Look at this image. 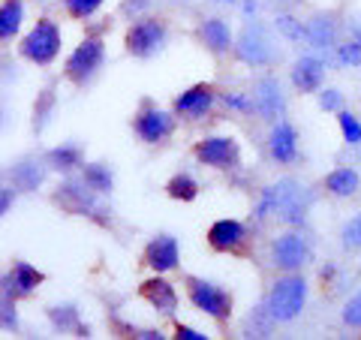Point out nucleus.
<instances>
[{
    "label": "nucleus",
    "instance_id": "1",
    "mask_svg": "<svg viewBox=\"0 0 361 340\" xmlns=\"http://www.w3.org/2000/svg\"><path fill=\"white\" fill-rule=\"evenodd\" d=\"M304 301H307V283H304V277L286 274V277L274 280L265 308L271 310V316H274L277 322H289L304 310Z\"/></svg>",
    "mask_w": 361,
    "mask_h": 340
},
{
    "label": "nucleus",
    "instance_id": "2",
    "mask_svg": "<svg viewBox=\"0 0 361 340\" xmlns=\"http://www.w3.org/2000/svg\"><path fill=\"white\" fill-rule=\"evenodd\" d=\"M54 202H58L61 208H66L70 214H82V217H94L99 223H106V208L99 205V199H97V190L94 187H87V181H63V184L58 187V193H54Z\"/></svg>",
    "mask_w": 361,
    "mask_h": 340
},
{
    "label": "nucleus",
    "instance_id": "3",
    "mask_svg": "<svg viewBox=\"0 0 361 340\" xmlns=\"http://www.w3.org/2000/svg\"><path fill=\"white\" fill-rule=\"evenodd\" d=\"M21 54H25L27 61L39 63V66L51 63L61 54V30H58V25H54L51 18H39L37 25H33V30L25 37V42H21Z\"/></svg>",
    "mask_w": 361,
    "mask_h": 340
},
{
    "label": "nucleus",
    "instance_id": "4",
    "mask_svg": "<svg viewBox=\"0 0 361 340\" xmlns=\"http://www.w3.org/2000/svg\"><path fill=\"white\" fill-rule=\"evenodd\" d=\"M235 54H238V61L250 63V66H268L271 61L277 58L274 42H271L268 30L262 25H253V21L241 30L238 42H235Z\"/></svg>",
    "mask_w": 361,
    "mask_h": 340
},
{
    "label": "nucleus",
    "instance_id": "5",
    "mask_svg": "<svg viewBox=\"0 0 361 340\" xmlns=\"http://www.w3.org/2000/svg\"><path fill=\"white\" fill-rule=\"evenodd\" d=\"M166 45V25L160 18H142L127 30V51L133 58H154Z\"/></svg>",
    "mask_w": 361,
    "mask_h": 340
},
{
    "label": "nucleus",
    "instance_id": "6",
    "mask_svg": "<svg viewBox=\"0 0 361 340\" xmlns=\"http://www.w3.org/2000/svg\"><path fill=\"white\" fill-rule=\"evenodd\" d=\"M190 301L196 308L211 316V320H229L232 316V296L226 289H220L217 283H208V280H190Z\"/></svg>",
    "mask_w": 361,
    "mask_h": 340
},
{
    "label": "nucleus",
    "instance_id": "7",
    "mask_svg": "<svg viewBox=\"0 0 361 340\" xmlns=\"http://www.w3.org/2000/svg\"><path fill=\"white\" fill-rule=\"evenodd\" d=\"M103 58H106L103 40H97V37L82 40V45H75V51L70 54V61H66V78L75 85H85L87 78L99 70Z\"/></svg>",
    "mask_w": 361,
    "mask_h": 340
},
{
    "label": "nucleus",
    "instance_id": "8",
    "mask_svg": "<svg viewBox=\"0 0 361 340\" xmlns=\"http://www.w3.org/2000/svg\"><path fill=\"white\" fill-rule=\"evenodd\" d=\"M271 262L283 271H298L310 262V244L301 232H283L271 244Z\"/></svg>",
    "mask_w": 361,
    "mask_h": 340
},
{
    "label": "nucleus",
    "instance_id": "9",
    "mask_svg": "<svg viewBox=\"0 0 361 340\" xmlns=\"http://www.w3.org/2000/svg\"><path fill=\"white\" fill-rule=\"evenodd\" d=\"M253 111H259L265 121H277L283 118L286 111V97H283V87H280V82L274 75H265L259 78V82L253 85Z\"/></svg>",
    "mask_w": 361,
    "mask_h": 340
},
{
    "label": "nucleus",
    "instance_id": "10",
    "mask_svg": "<svg viewBox=\"0 0 361 340\" xmlns=\"http://www.w3.org/2000/svg\"><path fill=\"white\" fill-rule=\"evenodd\" d=\"M196 160L214 169H232L238 166V142L229 135H211L196 145Z\"/></svg>",
    "mask_w": 361,
    "mask_h": 340
},
{
    "label": "nucleus",
    "instance_id": "11",
    "mask_svg": "<svg viewBox=\"0 0 361 340\" xmlns=\"http://www.w3.org/2000/svg\"><path fill=\"white\" fill-rule=\"evenodd\" d=\"M42 283V274L27 262H16L6 274H0V292L9 298H25Z\"/></svg>",
    "mask_w": 361,
    "mask_h": 340
},
{
    "label": "nucleus",
    "instance_id": "12",
    "mask_svg": "<svg viewBox=\"0 0 361 340\" xmlns=\"http://www.w3.org/2000/svg\"><path fill=\"white\" fill-rule=\"evenodd\" d=\"M135 133H139L148 145H160L175 133V118L169 115V111H160V109H145L142 115L135 118Z\"/></svg>",
    "mask_w": 361,
    "mask_h": 340
},
{
    "label": "nucleus",
    "instance_id": "13",
    "mask_svg": "<svg viewBox=\"0 0 361 340\" xmlns=\"http://www.w3.org/2000/svg\"><path fill=\"white\" fill-rule=\"evenodd\" d=\"M304 187L298 184L295 178H283V181H277V184H271L262 190V202H259V208H256V217H268V214H280L292 199L298 196Z\"/></svg>",
    "mask_w": 361,
    "mask_h": 340
},
{
    "label": "nucleus",
    "instance_id": "14",
    "mask_svg": "<svg viewBox=\"0 0 361 340\" xmlns=\"http://www.w3.org/2000/svg\"><path fill=\"white\" fill-rule=\"evenodd\" d=\"M247 241V232L238 220H217L208 229V244L217 253H238Z\"/></svg>",
    "mask_w": 361,
    "mask_h": 340
},
{
    "label": "nucleus",
    "instance_id": "15",
    "mask_svg": "<svg viewBox=\"0 0 361 340\" xmlns=\"http://www.w3.org/2000/svg\"><path fill=\"white\" fill-rule=\"evenodd\" d=\"M139 292H142V298L148 301L154 310H160L163 316H172V313L178 310V292H175L172 283L163 280V277H151V280H145Z\"/></svg>",
    "mask_w": 361,
    "mask_h": 340
},
{
    "label": "nucleus",
    "instance_id": "16",
    "mask_svg": "<svg viewBox=\"0 0 361 340\" xmlns=\"http://www.w3.org/2000/svg\"><path fill=\"white\" fill-rule=\"evenodd\" d=\"M268 148H271V157L277 163H292L298 157V135H295V127L289 121H277L274 130L268 135Z\"/></svg>",
    "mask_w": 361,
    "mask_h": 340
},
{
    "label": "nucleus",
    "instance_id": "17",
    "mask_svg": "<svg viewBox=\"0 0 361 340\" xmlns=\"http://www.w3.org/2000/svg\"><path fill=\"white\" fill-rule=\"evenodd\" d=\"M178 241L172 235H160V238H154V241L148 244V250H145V262H148L157 274H163V271H172L178 268Z\"/></svg>",
    "mask_w": 361,
    "mask_h": 340
},
{
    "label": "nucleus",
    "instance_id": "18",
    "mask_svg": "<svg viewBox=\"0 0 361 340\" xmlns=\"http://www.w3.org/2000/svg\"><path fill=\"white\" fill-rule=\"evenodd\" d=\"M214 106V90L208 85H196V87H190L187 94H180L175 99V111L178 115H184V118H202L205 111Z\"/></svg>",
    "mask_w": 361,
    "mask_h": 340
},
{
    "label": "nucleus",
    "instance_id": "19",
    "mask_svg": "<svg viewBox=\"0 0 361 340\" xmlns=\"http://www.w3.org/2000/svg\"><path fill=\"white\" fill-rule=\"evenodd\" d=\"M334 42H337V16L316 13L307 21V45H313V49H331Z\"/></svg>",
    "mask_w": 361,
    "mask_h": 340
},
{
    "label": "nucleus",
    "instance_id": "20",
    "mask_svg": "<svg viewBox=\"0 0 361 340\" xmlns=\"http://www.w3.org/2000/svg\"><path fill=\"white\" fill-rule=\"evenodd\" d=\"M325 78V63L319 58H301L292 70V85H295L301 94H313V90L322 87Z\"/></svg>",
    "mask_w": 361,
    "mask_h": 340
},
{
    "label": "nucleus",
    "instance_id": "21",
    "mask_svg": "<svg viewBox=\"0 0 361 340\" xmlns=\"http://www.w3.org/2000/svg\"><path fill=\"white\" fill-rule=\"evenodd\" d=\"M199 37L214 54H226L232 49V30L223 18H205L199 28Z\"/></svg>",
    "mask_w": 361,
    "mask_h": 340
},
{
    "label": "nucleus",
    "instance_id": "22",
    "mask_svg": "<svg viewBox=\"0 0 361 340\" xmlns=\"http://www.w3.org/2000/svg\"><path fill=\"white\" fill-rule=\"evenodd\" d=\"M45 175H49V169H45L39 160H21L18 166H13V172H9V178H13V187L25 190V193H33L37 187H42Z\"/></svg>",
    "mask_w": 361,
    "mask_h": 340
},
{
    "label": "nucleus",
    "instance_id": "23",
    "mask_svg": "<svg viewBox=\"0 0 361 340\" xmlns=\"http://www.w3.org/2000/svg\"><path fill=\"white\" fill-rule=\"evenodd\" d=\"M358 187H361V178L355 169H349V166L334 169V172L325 178V190H329L331 196H355Z\"/></svg>",
    "mask_w": 361,
    "mask_h": 340
},
{
    "label": "nucleus",
    "instance_id": "24",
    "mask_svg": "<svg viewBox=\"0 0 361 340\" xmlns=\"http://www.w3.org/2000/svg\"><path fill=\"white\" fill-rule=\"evenodd\" d=\"M21 18H25L21 0H4V4H0V42L13 40L21 30Z\"/></svg>",
    "mask_w": 361,
    "mask_h": 340
},
{
    "label": "nucleus",
    "instance_id": "25",
    "mask_svg": "<svg viewBox=\"0 0 361 340\" xmlns=\"http://www.w3.org/2000/svg\"><path fill=\"white\" fill-rule=\"evenodd\" d=\"M49 166L51 169H58V172H73V169H78L82 166V160H85V154H82V148L78 145H61V148H54V151H49Z\"/></svg>",
    "mask_w": 361,
    "mask_h": 340
},
{
    "label": "nucleus",
    "instance_id": "26",
    "mask_svg": "<svg viewBox=\"0 0 361 340\" xmlns=\"http://www.w3.org/2000/svg\"><path fill=\"white\" fill-rule=\"evenodd\" d=\"M49 320L54 322V328H61V332H70V328H75L82 337H87V328L78 325V310L73 308V304H63V308H51L49 310Z\"/></svg>",
    "mask_w": 361,
    "mask_h": 340
},
{
    "label": "nucleus",
    "instance_id": "27",
    "mask_svg": "<svg viewBox=\"0 0 361 340\" xmlns=\"http://www.w3.org/2000/svg\"><path fill=\"white\" fill-rule=\"evenodd\" d=\"M166 193L172 199H180V202H193L199 196V184L190 175H175L172 181L166 184Z\"/></svg>",
    "mask_w": 361,
    "mask_h": 340
},
{
    "label": "nucleus",
    "instance_id": "28",
    "mask_svg": "<svg viewBox=\"0 0 361 340\" xmlns=\"http://www.w3.org/2000/svg\"><path fill=\"white\" fill-rule=\"evenodd\" d=\"M307 208H310V196H307V193H298V196L295 199H292L289 202V205L283 208V211H280V220H283V223H289V226H298V223H304V220H307Z\"/></svg>",
    "mask_w": 361,
    "mask_h": 340
},
{
    "label": "nucleus",
    "instance_id": "29",
    "mask_svg": "<svg viewBox=\"0 0 361 340\" xmlns=\"http://www.w3.org/2000/svg\"><path fill=\"white\" fill-rule=\"evenodd\" d=\"M82 178L87 181V187H94L97 193H111V172H109L103 163L85 166V175H82Z\"/></svg>",
    "mask_w": 361,
    "mask_h": 340
},
{
    "label": "nucleus",
    "instance_id": "30",
    "mask_svg": "<svg viewBox=\"0 0 361 340\" xmlns=\"http://www.w3.org/2000/svg\"><path fill=\"white\" fill-rule=\"evenodd\" d=\"M51 109H54V90H42L37 97V106H33V130H45V123L51 118Z\"/></svg>",
    "mask_w": 361,
    "mask_h": 340
},
{
    "label": "nucleus",
    "instance_id": "31",
    "mask_svg": "<svg viewBox=\"0 0 361 340\" xmlns=\"http://www.w3.org/2000/svg\"><path fill=\"white\" fill-rule=\"evenodd\" d=\"M277 320L271 316L268 308H256L250 313V320H247V325H250V337H268L271 334V325H274Z\"/></svg>",
    "mask_w": 361,
    "mask_h": 340
},
{
    "label": "nucleus",
    "instance_id": "32",
    "mask_svg": "<svg viewBox=\"0 0 361 340\" xmlns=\"http://www.w3.org/2000/svg\"><path fill=\"white\" fill-rule=\"evenodd\" d=\"M274 28L283 33V37H289V40H307V25H301V21L292 18V16H277Z\"/></svg>",
    "mask_w": 361,
    "mask_h": 340
},
{
    "label": "nucleus",
    "instance_id": "33",
    "mask_svg": "<svg viewBox=\"0 0 361 340\" xmlns=\"http://www.w3.org/2000/svg\"><path fill=\"white\" fill-rule=\"evenodd\" d=\"M337 123H341L343 139L349 145H361V121L353 115V111H341V115H337Z\"/></svg>",
    "mask_w": 361,
    "mask_h": 340
},
{
    "label": "nucleus",
    "instance_id": "34",
    "mask_svg": "<svg viewBox=\"0 0 361 340\" xmlns=\"http://www.w3.org/2000/svg\"><path fill=\"white\" fill-rule=\"evenodd\" d=\"M13 301L16 298H9V296L0 292V328H4V332H16V328H18V313H16Z\"/></svg>",
    "mask_w": 361,
    "mask_h": 340
},
{
    "label": "nucleus",
    "instance_id": "35",
    "mask_svg": "<svg viewBox=\"0 0 361 340\" xmlns=\"http://www.w3.org/2000/svg\"><path fill=\"white\" fill-rule=\"evenodd\" d=\"M337 61L343 66H361V40H349L343 45H337Z\"/></svg>",
    "mask_w": 361,
    "mask_h": 340
},
{
    "label": "nucleus",
    "instance_id": "36",
    "mask_svg": "<svg viewBox=\"0 0 361 340\" xmlns=\"http://www.w3.org/2000/svg\"><path fill=\"white\" fill-rule=\"evenodd\" d=\"M63 6L73 18H90L99 6H103V0H63Z\"/></svg>",
    "mask_w": 361,
    "mask_h": 340
},
{
    "label": "nucleus",
    "instance_id": "37",
    "mask_svg": "<svg viewBox=\"0 0 361 340\" xmlns=\"http://www.w3.org/2000/svg\"><path fill=\"white\" fill-rule=\"evenodd\" d=\"M341 238H343V247H346V250H355V247H361V214H355V217L343 226Z\"/></svg>",
    "mask_w": 361,
    "mask_h": 340
},
{
    "label": "nucleus",
    "instance_id": "38",
    "mask_svg": "<svg viewBox=\"0 0 361 340\" xmlns=\"http://www.w3.org/2000/svg\"><path fill=\"white\" fill-rule=\"evenodd\" d=\"M343 322L349 328H361V292L343 304Z\"/></svg>",
    "mask_w": 361,
    "mask_h": 340
},
{
    "label": "nucleus",
    "instance_id": "39",
    "mask_svg": "<svg viewBox=\"0 0 361 340\" xmlns=\"http://www.w3.org/2000/svg\"><path fill=\"white\" fill-rule=\"evenodd\" d=\"M319 106L325 111H337L343 106V94H341V90H322V94H319Z\"/></svg>",
    "mask_w": 361,
    "mask_h": 340
},
{
    "label": "nucleus",
    "instance_id": "40",
    "mask_svg": "<svg viewBox=\"0 0 361 340\" xmlns=\"http://www.w3.org/2000/svg\"><path fill=\"white\" fill-rule=\"evenodd\" d=\"M223 103L229 109H241V111H253V99H244L241 94H223Z\"/></svg>",
    "mask_w": 361,
    "mask_h": 340
},
{
    "label": "nucleus",
    "instance_id": "41",
    "mask_svg": "<svg viewBox=\"0 0 361 340\" xmlns=\"http://www.w3.org/2000/svg\"><path fill=\"white\" fill-rule=\"evenodd\" d=\"M148 6H151V0H123V4H121V13H123V16H142Z\"/></svg>",
    "mask_w": 361,
    "mask_h": 340
},
{
    "label": "nucleus",
    "instance_id": "42",
    "mask_svg": "<svg viewBox=\"0 0 361 340\" xmlns=\"http://www.w3.org/2000/svg\"><path fill=\"white\" fill-rule=\"evenodd\" d=\"M13 202H16V190L13 187H0V217L13 208Z\"/></svg>",
    "mask_w": 361,
    "mask_h": 340
},
{
    "label": "nucleus",
    "instance_id": "43",
    "mask_svg": "<svg viewBox=\"0 0 361 340\" xmlns=\"http://www.w3.org/2000/svg\"><path fill=\"white\" fill-rule=\"evenodd\" d=\"M175 334L180 340H208V334H202V332H196V328H190V325H178Z\"/></svg>",
    "mask_w": 361,
    "mask_h": 340
},
{
    "label": "nucleus",
    "instance_id": "44",
    "mask_svg": "<svg viewBox=\"0 0 361 340\" xmlns=\"http://www.w3.org/2000/svg\"><path fill=\"white\" fill-rule=\"evenodd\" d=\"M135 337H139V340H163V334H160V332H139Z\"/></svg>",
    "mask_w": 361,
    "mask_h": 340
},
{
    "label": "nucleus",
    "instance_id": "45",
    "mask_svg": "<svg viewBox=\"0 0 361 340\" xmlns=\"http://www.w3.org/2000/svg\"><path fill=\"white\" fill-rule=\"evenodd\" d=\"M353 37L361 40V21H353Z\"/></svg>",
    "mask_w": 361,
    "mask_h": 340
},
{
    "label": "nucleus",
    "instance_id": "46",
    "mask_svg": "<svg viewBox=\"0 0 361 340\" xmlns=\"http://www.w3.org/2000/svg\"><path fill=\"white\" fill-rule=\"evenodd\" d=\"M244 13H247V16L256 13V4H253V0H247V4H244Z\"/></svg>",
    "mask_w": 361,
    "mask_h": 340
},
{
    "label": "nucleus",
    "instance_id": "47",
    "mask_svg": "<svg viewBox=\"0 0 361 340\" xmlns=\"http://www.w3.org/2000/svg\"><path fill=\"white\" fill-rule=\"evenodd\" d=\"M271 4H277V6H292V4H298V0H271Z\"/></svg>",
    "mask_w": 361,
    "mask_h": 340
}]
</instances>
